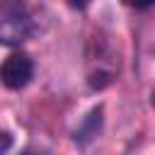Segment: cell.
<instances>
[{"mask_svg": "<svg viewBox=\"0 0 155 155\" xmlns=\"http://www.w3.org/2000/svg\"><path fill=\"white\" fill-rule=\"evenodd\" d=\"M36 31V22L24 2H0V46L19 48Z\"/></svg>", "mask_w": 155, "mask_h": 155, "instance_id": "cell-1", "label": "cell"}, {"mask_svg": "<svg viewBox=\"0 0 155 155\" xmlns=\"http://www.w3.org/2000/svg\"><path fill=\"white\" fill-rule=\"evenodd\" d=\"M34 70H36L34 58L24 51H15L0 63V82H2V87L12 90V92L24 90L34 80Z\"/></svg>", "mask_w": 155, "mask_h": 155, "instance_id": "cell-2", "label": "cell"}, {"mask_svg": "<svg viewBox=\"0 0 155 155\" xmlns=\"http://www.w3.org/2000/svg\"><path fill=\"white\" fill-rule=\"evenodd\" d=\"M102 124H104V107L97 104V107H92V109L80 119V124H78L75 131H73V140H75L80 148H85L87 143H92V140L97 138V133L102 131Z\"/></svg>", "mask_w": 155, "mask_h": 155, "instance_id": "cell-3", "label": "cell"}, {"mask_svg": "<svg viewBox=\"0 0 155 155\" xmlns=\"http://www.w3.org/2000/svg\"><path fill=\"white\" fill-rule=\"evenodd\" d=\"M12 143H15V136L10 131H0V155H5L12 148Z\"/></svg>", "mask_w": 155, "mask_h": 155, "instance_id": "cell-4", "label": "cell"}, {"mask_svg": "<svg viewBox=\"0 0 155 155\" xmlns=\"http://www.w3.org/2000/svg\"><path fill=\"white\" fill-rule=\"evenodd\" d=\"M19 155H46V150H41V148H36V145H27Z\"/></svg>", "mask_w": 155, "mask_h": 155, "instance_id": "cell-5", "label": "cell"}]
</instances>
